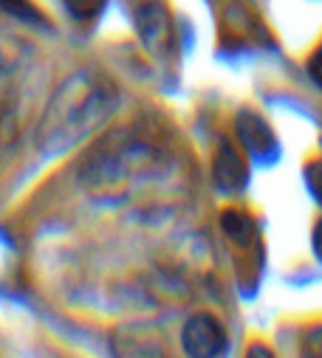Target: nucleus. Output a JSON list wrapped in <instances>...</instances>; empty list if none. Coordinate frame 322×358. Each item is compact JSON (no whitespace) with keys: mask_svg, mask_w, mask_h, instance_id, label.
Wrapping results in <instances>:
<instances>
[{"mask_svg":"<svg viewBox=\"0 0 322 358\" xmlns=\"http://www.w3.org/2000/svg\"><path fill=\"white\" fill-rule=\"evenodd\" d=\"M116 108V94L105 85H91L85 73L68 79V85L59 87L54 96L43 130H40V147L43 144H74L88 130L102 124L108 113Z\"/></svg>","mask_w":322,"mask_h":358,"instance_id":"nucleus-1","label":"nucleus"},{"mask_svg":"<svg viewBox=\"0 0 322 358\" xmlns=\"http://www.w3.org/2000/svg\"><path fill=\"white\" fill-rule=\"evenodd\" d=\"M0 9H6V12H9V15H15V17L37 20V23H40V17L34 15V9L26 3V0H0Z\"/></svg>","mask_w":322,"mask_h":358,"instance_id":"nucleus-2","label":"nucleus"},{"mask_svg":"<svg viewBox=\"0 0 322 358\" xmlns=\"http://www.w3.org/2000/svg\"><path fill=\"white\" fill-rule=\"evenodd\" d=\"M68 3H71L76 12H83V9H94V6H97V0H68Z\"/></svg>","mask_w":322,"mask_h":358,"instance_id":"nucleus-3","label":"nucleus"}]
</instances>
